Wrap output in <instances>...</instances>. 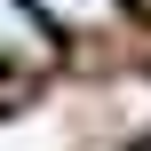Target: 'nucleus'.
I'll return each instance as SVG.
<instances>
[{"label": "nucleus", "mask_w": 151, "mask_h": 151, "mask_svg": "<svg viewBox=\"0 0 151 151\" xmlns=\"http://www.w3.org/2000/svg\"><path fill=\"white\" fill-rule=\"evenodd\" d=\"M56 48H48V16L32 8V0H0V64H16V72H40Z\"/></svg>", "instance_id": "f257e3e1"}, {"label": "nucleus", "mask_w": 151, "mask_h": 151, "mask_svg": "<svg viewBox=\"0 0 151 151\" xmlns=\"http://www.w3.org/2000/svg\"><path fill=\"white\" fill-rule=\"evenodd\" d=\"M48 24H64V32H104L111 16H119V0H32Z\"/></svg>", "instance_id": "f03ea898"}]
</instances>
